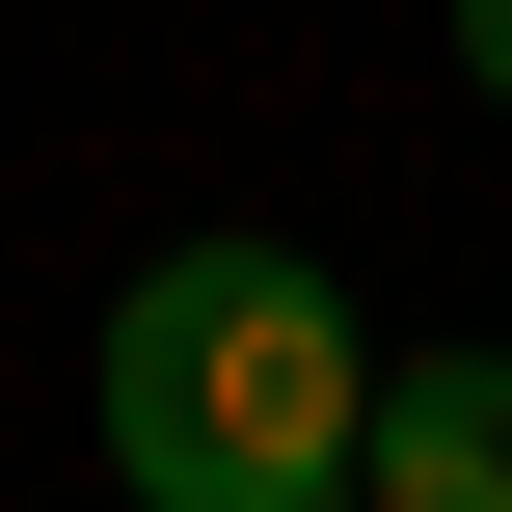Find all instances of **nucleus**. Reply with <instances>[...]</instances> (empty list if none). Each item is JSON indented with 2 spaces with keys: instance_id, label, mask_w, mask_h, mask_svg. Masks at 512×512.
Returning <instances> with one entry per match:
<instances>
[{
  "instance_id": "nucleus-1",
  "label": "nucleus",
  "mask_w": 512,
  "mask_h": 512,
  "mask_svg": "<svg viewBox=\"0 0 512 512\" xmlns=\"http://www.w3.org/2000/svg\"><path fill=\"white\" fill-rule=\"evenodd\" d=\"M378 324L324 243H162L108 297V486L135 512H351Z\"/></svg>"
},
{
  "instance_id": "nucleus-2",
  "label": "nucleus",
  "mask_w": 512,
  "mask_h": 512,
  "mask_svg": "<svg viewBox=\"0 0 512 512\" xmlns=\"http://www.w3.org/2000/svg\"><path fill=\"white\" fill-rule=\"evenodd\" d=\"M351 512H512V351H378Z\"/></svg>"
},
{
  "instance_id": "nucleus-3",
  "label": "nucleus",
  "mask_w": 512,
  "mask_h": 512,
  "mask_svg": "<svg viewBox=\"0 0 512 512\" xmlns=\"http://www.w3.org/2000/svg\"><path fill=\"white\" fill-rule=\"evenodd\" d=\"M432 27H459V81H486V108H512V0H432Z\"/></svg>"
}]
</instances>
